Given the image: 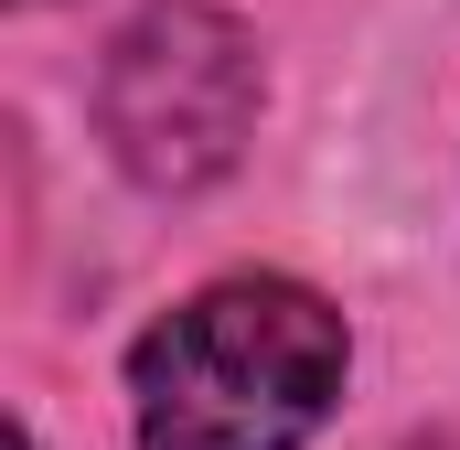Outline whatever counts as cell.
Here are the masks:
<instances>
[{"label": "cell", "mask_w": 460, "mask_h": 450, "mask_svg": "<svg viewBox=\"0 0 460 450\" xmlns=\"http://www.w3.org/2000/svg\"><path fill=\"white\" fill-rule=\"evenodd\" d=\"M139 450H300L343 397V311L300 279H215L128 354Z\"/></svg>", "instance_id": "cell-1"}, {"label": "cell", "mask_w": 460, "mask_h": 450, "mask_svg": "<svg viewBox=\"0 0 460 450\" xmlns=\"http://www.w3.org/2000/svg\"><path fill=\"white\" fill-rule=\"evenodd\" d=\"M97 118H108V150L150 194H193V183L226 172L246 150V129H257V54H246V32L226 11L150 0L108 54Z\"/></svg>", "instance_id": "cell-2"}]
</instances>
